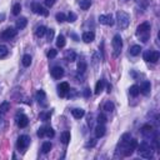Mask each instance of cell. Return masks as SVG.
I'll return each instance as SVG.
<instances>
[{
	"instance_id": "obj_1",
	"label": "cell",
	"mask_w": 160,
	"mask_h": 160,
	"mask_svg": "<svg viewBox=\"0 0 160 160\" xmlns=\"http://www.w3.org/2000/svg\"><path fill=\"white\" fill-rule=\"evenodd\" d=\"M150 23H148V21H145V23H143V24H140L139 26H138V29H136V34L141 38V40L144 43H146L148 42V39H149V35H150Z\"/></svg>"
},
{
	"instance_id": "obj_2",
	"label": "cell",
	"mask_w": 160,
	"mask_h": 160,
	"mask_svg": "<svg viewBox=\"0 0 160 160\" xmlns=\"http://www.w3.org/2000/svg\"><path fill=\"white\" fill-rule=\"evenodd\" d=\"M116 21H118V25L120 29H126L130 24V16L128 13H125L123 10H119L116 13Z\"/></svg>"
},
{
	"instance_id": "obj_3",
	"label": "cell",
	"mask_w": 160,
	"mask_h": 160,
	"mask_svg": "<svg viewBox=\"0 0 160 160\" xmlns=\"http://www.w3.org/2000/svg\"><path fill=\"white\" fill-rule=\"evenodd\" d=\"M136 148H138L139 154H140L143 158H145V159H151V158H153V150H151L150 145H149L148 143H141L140 145L136 146Z\"/></svg>"
},
{
	"instance_id": "obj_4",
	"label": "cell",
	"mask_w": 160,
	"mask_h": 160,
	"mask_svg": "<svg viewBox=\"0 0 160 160\" xmlns=\"http://www.w3.org/2000/svg\"><path fill=\"white\" fill-rule=\"evenodd\" d=\"M113 50H114V56H119L120 53H122V48H123V40H122V36L119 34H116L114 38H113Z\"/></svg>"
},
{
	"instance_id": "obj_5",
	"label": "cell",
	"mask_w": 160,
	"mask_h": 160,
	"mask_svg": "<svg viewBox=\"0 0 160 160\" xmlns=\"http://www.w3.org/2000/svg\"><path fill=\"white\" fill-rule=\"evenodd\" d=\"M136 146H138V141L135 139H131L125 144L124 146V150H123V155L124 156H130L133 153H134V150L136 149Z\"/></svg>"
},
{
	"instance_id": "obj_6",
	"label": "cell",
	"mask_w": 160,
	"mask_h": 160,
	"mask_svg": "<svg viewBox=\"0 0 160 160\" xmlns=\"http://www.w3.org/2000/svg\"><path fill=\"white\" fill-rule=\"evenodd\" d=\"M29 144H30V138H29L28 135H20V136H19V139H18L16 146H18V149L24 150V149L28 148Z\"/></svg>"
},
{
	"instance_id": "obj_7",
	"label": "cell",
	"mask_w": 160,
	"mask_h": 160,
	"mask_svg": "<svg viewBox=\"0 0 160 160\" xmlns=\"http://www.w3.org/2000/svg\"><path fill=\"white\" fill-rule=\"evenodd\" d=\"M31 9H33V11L35 13V14H38V15H43V16H48L49 15V11L44 6L38 4V3H34L31 5Z\"/></svg>"
},
{
	"instance_id": "obj_8",
	"label": "cell",
	"mask_w": 160,
	"mask_h": 160,
	"mask_svg": "<svg viewBox=\"0 0 160 160\" xmlns=\"http://www.w3.org/2000/svg\"><path fill=\"white\" fill-rule=\"evenodd\" d=\"M18 34V30L15 28H6L3 33H2V38L5 39V40H10L13 38H15Z\"/></svg>"
},
{
	"instance_id": "obj_9",
	"label": "cell",
	"mask_w": 160,
	"mask_h": 160,
	"mask_svg": "<svg viewBox=\"0 0 160 160\" xmlns=\"http://www.w3.org/2000/svg\"><path fill=\"white\" fill-rule=\"evenodd\" d=\"M99 23L103 24V25L111 26L114 24V19H113L111 14H103V15L99 16Z\"/></svg>"
},
{
	"instance_id": "obj_10",
	"label": "cell",
	"mask_w": 160,
	"mask_h": 160,
	"mask_svg": "<svg viewBox=\"0 0 160 160\" xmlns=\"http://www.w3.org/2000/svg\"><path fill=\"white\" fill-rule=\"evenodd\" d=\"M16 124H18L19 128H26L28 124H29L28 116L24 115V114H18L16 115Z\"/></svg>"
},
{
	"instance_id": "obj_11",
	"label": "cell",
	"mask_w": 160,
	"mask_h": 160,
	"mask_svg": "<svg viewBox=\"0 0 160 160\" xmlns=\"http://www.w3.org/2000/svg\"><path fill=\"white\" fill-rule=\"evenodd\" d=\"M69 84L68 83H61L59 86H58V94H59V96H61V98H64L66 94L69 93Z\"/></svg>"
},
{
	"instance_id": "obj_12",
	"label": "cell",
	"mask_w": 160,
	"mask_h": 160,
	"mask_svg": "<svg viewBox=\"0 0 160 160\" xmlns=\"http://www.w3.org/2000/svg\"><path fill=\"white\" fill-rule=\"evenodd\" d=\"M50 73H51V76L54 79H60L64 75V70H63V68H60V66H54Z\"/></svg>"
},
{
	"instance_id": "obj_13",
	"label": "cell",
	"mask_w": 160,
	"mask_h": 160,
	"mask_svg": "<svg viewBox=\"0 0 160 160\" xmlns=\"http://www.w3.org/2000/svg\"><path fill=\"white\" fill-rule=\"evenodd\" d=\"M141 134H143L145 138H150V136H153V134H154V129H153V126H151V125H144V126L141 128Z\"/></svg>"
},
{
	"instance_id": "obj_14",
	"label": "cell",
	"mask_w": 160,
	"mask_h": 160,
	"mask_svg": "<svg viewBox=\"0 0 160 160\" xmlns=\"http://www.w3.org/2000/svg\"><path fill=\"white\" fill-rule=\"evenodd\" d=\"M83 40L85 43H91V42H94V39H95V34L93 33V31H85L83 34Z\"/></svg>"
},
{
	"instance_id": "obj_15",
	"label": "cell",
	"mask_w": 160,
	"mask_h": 160,
	"mask_svg": "<svg viewBox=\"0 0 160 160\" xmlns=\"http://www.w3.org/2000/svg\"><path fill=\"white\" fill-rule=\"evenodd\" d=\"M36 100L42 104V105H44L45 106V100H46V95H45V93H44V90H39L38 93H36Z\"/></svg>"
},
{
	"instance_id": "obj_16",
	"label": "cell",
	"mask_w": 160,
	"mask_h": 160,
	"mask_svg": "<svg viewBox=\"0 0 160 160\" xmlns=\"http://www.w3.org/2000/svg\"><path fill=\"white\" fill-rule=\"evenodd\" d=\"M105 131H106V128L104 126V124H99V125L95 128V136H96V138L104 136Z\"/></svg>"
},
{
	"instance_id": "obj_17",
	"label": "cell",
	"mask_w": 160,
	"mask_h": 160,
	"mask_svg": "<svg viewBox=\"0 0 160 160\" xmlns=\"http://www.w3.org/2000/svg\"><path fill=\"white\" fill-rule=\"evenodd\" d=\"M26 24H28V19L26 18H19L18 20H16V23H15V26H16V29H24L25 26H26Z\"/></svg>"
},
{
	"instance_id": "obj_18",
	"label": "cell",
	"mask_w": 160,
	"mask_h": 160,
	"mask_svg": "<svg viewBox=\"0 0 160 160\" xmlns=\"http://www.w3.org/2000/svg\"><path fill=\"white\" fill-rule=\"evenodd\" d=\"M140 88V91L143 93V94H149V91H150V88H151V85H150V83L149 82H144L143 84H141V86H139Z\"/></svg>"
},
{
	"instance_id": "obj_19",
	"label": "cell",
	"mask_w": 160,
	"mask_h": 160,
	"mask_svg": "<svg viewBox=\"0 0 160 160\" xmlns=\"http://www.w3.org/2000/svg\"><path fill=\"white\" fill-rule=\"evenodd\" d=\"M105 80H99V82L96 83V85H95V94L96 95H99L100 93L104 90V86H105Z\"/></svg>"
},
{
	"instance_id": "obj_20",
	"label": "cell",
	"mask_w": 160,
	"mask_h": 160,
	"mask_svg": "<svg viewBox=\"0 0 160 160\" xmlns=\"http://www.w3.org/2000/svg\"><path fill=\"white\" fill-rule=\"evenodd\" d=\"M46 28L44 25H40V26H38L36 28V30H35V35L38 36V38H42V36H44L45 34H46Z\"/></svg>"
},
{
	"instance_id": "obj_21",
	"label": "cell",
	"mask_w": 160,
	"mask_h": 160,
	"mask_svg": "<svg viewBox=\"0 0 160 160\" xmlns=\"http://www.w3.org/2000/svg\"><path fill=\"white\" fill-rule=\"evenodd\" d=\"M129 51H130V55L136 56V55H139L140 53H141V46L140 45H133Z\"/></svg>"
},
{
	"instance_id": "obj_22",
	"label": "cell",
	"mask_w": 160,
	"mask_h": 160,
	"mask_svg": "<svg viewBox=\"0 0 160 160\" xmlns=\"http://www.w3.org/2000/svg\"><path fill=\"white\" fill-rule=\"evenodd\" d=\"M71 114L75 119H82L85 115V111L83 109H74V110H71Z\"/></svg>"
},
{
	"instance_id": "obj_23",
	"label": "cell",
	"mask_w": 160,
	"mask_h": 160,
	"mask_svg": "<svg viewBox=\"0 0 160 160\" xmlns=\"http://www.w3.org/2000/svg\"><path fill=\"white\" fill-rule=\"evenodd\" d=\"M8 110H10V103L9 101H4L0 104V114H5L8 113Z\"/></svg>"
},
{
	"instance_id": "obj_24",
	"label": "cell",
	"mask_w": 160,
	"mask_h": 160,
	"mask_svg": "<svg viewBox=\"0 0 160 160\" xmlns=\"http://www.w3.org/2000/svg\"><path fill=\"white\" fill-rule=\"evenodd\" d=\"M129 93H130L131 96H138V95L140 94V88H139L138 85H133V86H130Z\"/></svg>"
},
{
	"instance_id": "obj_25",
	"label": "cell",
	"mask_w": 160,
	"mask_h": 160,
	"mask_svg": "<svg viewBox=\"0 0 160 160\" xmlns=\"http://www.w3.org/2000/svg\"><path fill=\"white\" fill-rule=\"evenodd\" d=\"M65 58H66V60L70 61V63L75 61V60H76V54H75V51H74V50H69L68 53H66Z\"/></svg>"
},
{
	"instance_id": "obj_26",
	"label": "cell",
	"mask_w": 160,
	"mask_h": 160,
	"mask_svg": "<svg viewBox=\"0 0 160 160\" xmlns=\"http://www.w3.org/2000/svg\"><path fill=\"white\" fill-rule=\"evenodd\" d=\"M79 5H80V8H82L83 10H88L91 6V0H80Z\"/></svg>"
},
{
	"instance_id": "obj_27",
	"label": "cell",
	"mask_w": 160,
	"mask_h": 160,
	"mask_svg": "<svg viewBox=\"0 0 160 160\" xmlns=\"http://www.w3.org/2000/svg\"><path fill=\"white\" fill-rule=\"evenodd\" d=\"M114 109H115L114 103H111V101H106V103H105V105H104V110H105V111L111 113V111H114Z\"/></svg>"
},
{
	"instance_id": "obj_28",
	"label": "cell",
	"mask_w": 160,
	"mask_h": 160,
	"mask_svg": "<svg viewBox=\"0 0 160 160\" xmlns=\"http://www.w3.org/2000/svg\"><path fill=\"white\" fill-rule=\"evenodd\" d=\"M61 141H63V144H68L70 141V133L69 131L61 133Z\"/></svg>"
},
{
	"instance_id": "obj_29",
	"label": "cell",
	"mask_w": 160,
	"mask_h": 160,
	"mask_svg": "<svg viewBox=\"0 0 160 160\" xmlns=\"http://www.w3.org/2000/svg\"><path fill=\"white\" fill-rule=\"evenodd\" d=\"M51 148H53L51 143H50V141H45V143H43V146H42V151H43L44 154H46V153H49V151L51 150Z\"/></svg>"
},
{
	"instance_id": "obj_30",
	"label": "cell",
	"mask_w": 160,
	"mask_h": 160,
	"mask_svg": "<svg viewBox=\"0 0 160 160\" xmlns=\"http://www.w3.org/2000/svg\"><path fill=\"white\" fill-rule=\"evenodd\" d=\"M8 54H9V50H8V48H6L5 45H0V59H4V58H6V56H8Z\"/></svg>"
},
{
	"instance_id": "obj_31",
	"label": "cell",
	"mask_w": 160,
	"mask_h": 160,
	"mask_svg": "<svg viewBox=\"0 0 160 160\" xmlns=\"http://www.w3.org/2000/svg\"><path fill=\"white\" fill-rule=\"evenodd\" d=\"M65 44H66V42H65L64 35H59L58 39H56V46H58V48H64Z\"/></svg>"
},
{
	"instance_id": "obj_32",
	"label": "cell",
	"mask_w": 160,
	"mask_h": 160,
	"mask_svg": "<svg viewBox=\"0 0 160 160\" xmlns=\"http://www.w3.org/2000/svg\"><path fill=\"white\" fill-rule=\"evenodd\" d=\"M159 56H160L159 51H151V53H150V56H149V61L156 63V61L159 60Z\"/></svg>"
},
{
	"instance_id": "obj_33",
	"label": "cell",
	"mask_w": 160,
	"mask_h": 160,
	"mask_svg": "<svg viewBox=\"0 0 160 160\" xmlns=\"http://www.w3.org/2000/svg\"><path fill=\"white\" fill-rule=\"evenodd\" d=\"M21 63H23L24 66H30V64H31V56H30L29 54H25V55L23 56Z\"/></svg>"
},
{
	"instance_id": "obj_34",
	"label": "cell",
	"mask_w": 160,
	"mask_h": 160,
	"mask_svg": "<svg viewBox=\"0 0 160 160\" xmlns=\"http://www.w3.org/2000/svg\"><path fill=\"white\" fill-rule=\"evenodd\" d=\"M78 70L79 73H84L86 70V63L84 60H80L79 64H78Z\"/></svg>"
},
{
	"instance_id": "obj_35",
	"label": "cell",
	"mask_w": 160,
	"mask_h": 160,
	"mask_svg": "<svg viewBox=\"0 0 160 160\" xmlns=\"http://www.w3.org/2000/svg\"><path fill=\"white\" fill-rule=\"evenodd\" d=\"M56 55H58V50H55V49H50V50L48 51V54H46V56H48L49 59H54Z\"/></svg>"
},
{
	"instance_id": "obj_36",
	"label": "cell",
	"mask_w": 160,
	"mask_h": 160,
	"mask_svg": "<svg viewBox=\"0 0 160 160\" xmlns=\"http://www.w3.org/2000/svg\"><path fill=\"white\" fill-rule=\"evenodd\" d=\"M55 18H56V20H58L59 23H64V21L66 20V15L64 14V13H58V14L55 15Z\"/></svg>"
},
{
	"instance_id": "obj_37",
	"label": "cell",
	"mask_w": 160,
	"mask_h": 160,
	"mask_svg": "<svg viewBox=\"0 0 160 160\" xmlns=\"http://www.w3.org/2000/svg\"><path fill=\"white\" fill-rule=\"evenodd\" d=\"M21 11V5L20 4H15L14 6H13V14L14 15H19Z\"/></svg>"
},
{
	"instance_id": "obj_38",
	"label": "cell",
	"mask_w": 160,
	"mask_h": 160,
	"mask_svg": "<svg viewBox=\"0 0 160 160\" xmlns=\"http://www.w3.org/2000/svg\"><path fill=\"white\" fill-rule=\"evenodd\" d=\"M66 20H68V21H70V23H74V21L76 20V15L74 14L73 11H70V13H69V15L66 16Z\"/></svg>"
},
{
	"instance_id": "obj_39",
	"label": "cell",
	"mask_w": 160,
	"mask_h": 160,
	"mask_svg": "<svg viewBox=\"0 0 160 160\" xmlns=\"http://www.w3.org/2000/svg\"><path fill=\"white\" fill-rule=\"evenodd\" d=\"M106 122H108V119H106V116H105L104 114H100V115L98 116V123H99V124H105Z\"/></svg>"
},
{
	"instance_id": "obj_40",
	"label": "cell",
	"mask_w": 160,
	"mask_h": 160,
	"mask_svg": "<svg viewBox=\"0 0 160 160\" xmlns=\"http://www.w3.org/2000/svg\"><path fill=\"white\" fill-rule=\"evenodd\" d=\"M45 135L49 136V138H53V136L55 135V131L53 130L51 128H46V130H45Z\"/></svg>"
},
{
	"instance_id": "obj_41",
	"label": "cell",
	"mask_w": 160,
	"mask_h": 160,
	"mask_svg": "<svg viewBox=\"0 0 160 160\" xmlns=\"http://www.w3.org/2000/svg\"><path fill=\"white\" fill-rule=\"evenodd\" d=\"M45 130H46V126H42V128H40L38 130V136H40V138L45 136Z\"/></svg>"
},
{
	"instance_id": "obj_42",
	"label": "cell",
	"mask_w": 160,
	"mask_h": 160,
	"mask_svg": "<svg viewBox=\"0 0 160 160\" xmlns=\"http://www.w3.org/2000/svg\"><path fill=\"white\" fill-rule=\"evenodd\" d=\"M95 144H96V140H95V139H90V140L85 144V146H86V148H93V146H95Z\"/></svg>"
},
{
	"instance_id": "obj_43",
	"label": "cell",
	"mask_w": 160,
	"mask_h": 160,
	"mask_svg": "<svg viewBox=\"0 0 160 160\" xmlns=\"http://www.w3.org/2000/svg\"><path fill=\"white\" fill-rule=\"evenodd\" d=\"M46 36H48V40H51L53 38H54V30L53 29L46 30Z\"/></svg>"
},
{
	"instance_id": "obj_44",
	"label": "cell",
	"mask_w": 160,
	"mask_h": 160,
	"mask_svg": "<svg viewBox=\"0 0 160 160\" xmlns=\"http://www.w3.org/2000/svg\"><path fill=\"white\" fill-rule=\"evenodd\" d=\"M55 4V0H45V5L48 6V8H50V6H53Z\"/></svg>"
},
{
	"instance_id": "obj_45",
	"label": "cell",
	"mask_w": 160,
	"mask_h": 160,
	"mask_svg": "<svg viewBox=\"0 0 160 160\" xmlns=\"http://www.w3.org/2000/svg\"><path fill=\"white\" fill-rule=\"evenodd\" d=\"M98 61H99V55H98V53H94V54H93V63L96 64Z\"/></svg>"
},
{
	"instance_id": "obj_46",
	"label": "cell",
	"mask_w": 160,
	"mask_h": 160,
	"mask_svg": "<svg viewBox=\"0 0 160 160\" xmlns=\"http://www.w3.org/2000/svg\"><path fill=\"white\" fill-rule=\"evenodd\" d=\"M50 118V114L48 113V114H45V113H43V114H40V119H43V120H48Z\"/></svg>"
},
{
	"instance_id": "obj_47",
	"label": "cell",
	"mask_w": 160,
	"mask_h": 160,
	"mask_svg": "<svg viewBox=\"0 0 160 160\" xmlns=\"http://www.w3.org/2000/svg\"><path fill=\"white\" fill-rule=\"evenodd\" d=\"M149 56H150V51H145L144 53V60L145 61H149Z\"/></svg>"
},
{
	"instance_id": "obj_48",
	"label": "cell",
	"mask_w": 160,
	"mask_h": 160,
	"mask_svg": "<svg viewBox=\"0 0 160 160\" xmlns=\"http://www.w3.org/2000/svg\"><path fill=\"white\" fill-rule=\"evenodd\" d=\"M84 96H85V98H89V96H90V89H85V90H84Z\"/></svg>"
},
{
	"instance_id": "obj_49",
	"label": "cell",
	"mask_w": 160,
	"mask_h": 160,
	"mask_svg": "<svg viewBox=\"0 0 160 160\" xmlns=\"http://www.w3.org/2000/svg\"><path fill=\"white\" fill-rule=\"evenodd\" d=\"M0 19H4V14H2V15H0Z\"/></svg>"
},
{
	"instance_id": "obj_50",
	"label": "cell",
	"mask_w": 160,
	"mask_h": 160,
	"mask_svg": "<svg viewBox=\"0 0 160 160\" xmlns=\"http://www.w3.org/2000/svg\"><path fill=\"white\" fill-rule=\"evenodd\" d=\"M136 2H138V0H136Z\"/></svg>"
}]
</instances>
